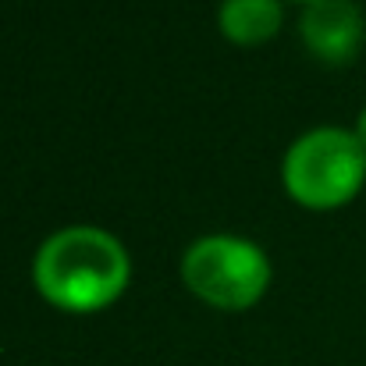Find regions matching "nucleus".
<instances>
[{"mask_svg":"<svg viewBox=\"0 0 366 366\" xmlns=\"http://www.w3.org/2000/svg\"><path fill=\"white\" fill-rule=\"evenodd\" d=\"M352 132H356V139L363 142V149H366V107L360 111V118H356V128H352Z\"/></svg>","mask_w":366,"mask_h":366,"instance_id":"obj_6","label":"nucleus"},{"mask_svg":"<svg viewBox=\"0 0 366 366\" xmlns=\"http://www.w3.org/2000/svg\"><path fill=\"white\" fill-rule=\"evenodd\" d=\"M299 4H306V7H310V4H320V0H299Z\"/></svg>","mask_w":366,"mask_h":366,"instance_id":"obj_7","label":"nucleus"},{"mask_svg":"<svg viewBox=\"0 0 366 366\" xmlns=\"http://www.w3.org/2000/svg\"><path fill=\"white\" fill-rule=\"evenodd\" d=\"M185 288L217 310H249L270 288L267 252L239 235H207L182 256Z\"/></svg>","mask_w":366,"mask_h":366,"instance_id":"obj_3","label":"nucleus"},{"mask_svg":"<svg viewBox=\"0 0 366 366\" xmlns=\"http://www.w3.org/2000/svg\"><path fill=\"white\" fill-rule=\"evenodd\" d=\"M285 192L306 210H338L366 185V149L349 128H313L295 139L281 164Z\"/></svg>","mask_w":366,"mask_h":366,"instance_id":"obj_2","label":"nucleus"},{"mask_svg":"<svg viewBox=\"0 0 366 366\" xmlns=\"http://www.w3.org/2000/svg\"><path fill=\"white\" fill-rule=\"evenodd\" d=\"M132 277V259L111 232L71 224L54 232L32 259L39 295L64 313H100L118 302Z\"/></svg>","mask_w":366,"mask_h":366,"instance_id":"obj_1","label":"nucleus"},{"mask_svg":"<svg viewBox=\"0 0 366 366\" xmlns=\"http://www.w3.org/2000/svg\"><path fill=\"white\" fill-rule=\"evenodd\" d=\"M299 32H302L306 50L317 61L338 68V64H349L360 54L366 21L363 11L356 7V0H320V4H310L302 11Z\"/></svg>","mask_w":366,"mask_h":366,"instance_id":"obj_4","label":"nucleus"},{"mask_svg":"<svg viewBox=\"0 0 366 366\" xmlns=\"http://www.w3.org/2000/svg\"><path fill=\"white\" fill-rule=\"evenodd\" d=\"M217 25L228 43L235 46H259L270 43L285 25L281 0H221Z\"/></svg>","mask_w":366,"mask_h":366,"instance_id":"obj_5","label":"nucleus"}]
</instances>
